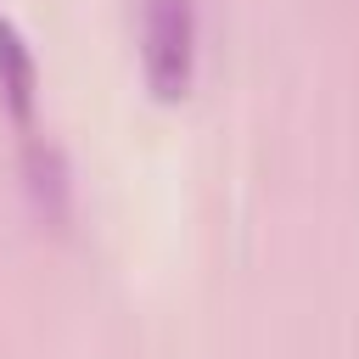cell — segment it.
Returning a JSON list of instances; mask_svg holds the SVG:
<instances>
[{
  "mask_svg": "<svg viewBox=\"0 0 359 359\" xmlns=\"http://www.w3.org/2000/svg\"><path fill=\"white\" fill-rule=\"evenodd\" d=\"M140 73L157 101H180L196 79V0H140Z\"/></svg>",
  "mask_w": 359,
  "mask_h": 359,
  "instance_id": "6da1fadb",
  "label": "cell"
},
{
  "mask_svg": "<svg viewBox=\"0 0 359 359\" xmlns=\"http://www.w3.org/2000/svg\"><path fill=\"white\" fill-rule=\"evenodd\" d=\"M34 95H39L34 50H28L22 28L0 11V101H6V112H11V123L22 135H34Z\"/></svg>",
  "mask_w": 359,
  "mask_h": 359,
  "instance_id": "7a4b0ae2",
  "label": "cell"
},
{
  "mask_svg": "<svg viewBox=\"0 0 359 359\" xmlns=\"http://www.w3.org/2000/svg\"><path fill=\"white\" fill-rule=\"evenodd\" d=\"M22 174H28V191H34L39 213L62 224V219H67V196H73V185H67V163H62V151H56L45 135H28V146H22Z\"/></svg>",
  "mask_w": 359,
  "mask_h": 359,
  "instance_id": "3957f363",
  "label": "cell"
}]
</instances>
